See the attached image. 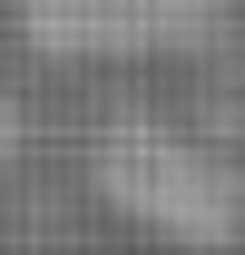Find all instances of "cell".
<instances>
[{
    "label": "cell",
    "instance_id": "2",
    "mask_svg": "<svg viewBox=\"0 0 245 255\" xmlns=\"http://www.w3.org/2000/svg\"><path fill=\"white\" fill-rule=\"evenodd\" d=\"M20 39L69 69L186 59L226 39V0H20Z\"/></svg>",
    "mask_w": 245,
    "mask_h": 255
},
{
    "label": "cell",
    "instance_id": "1",
    "mask_svg": "<svg viewBox=\"0 0 245 255\" xmlns=\"http://www.w3.org/2000/svg\"><path fill=\"white\" fill-rule=\"evenodd\" d=\"M89 187L108 216L167 246H236L245 236V177L167 108H108L89 128Z\"/></svg>",
    "mask_w": 245,
    "mask_h": 255
}]
</instances>
